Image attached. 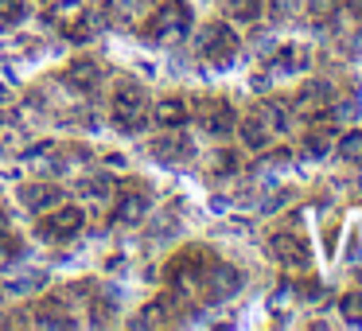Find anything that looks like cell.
<instances>
[{"label": "cell", "mask_w": 362, "mask_h": 331, "mask_svg": "<svg viewBox=\"0 0 362 331\" xmlns=\"http://www.w3.org/2000/svg\"><path fill=\"white\" fill-rule=\"evenodd\" d=\"M148 86H144L141 79H133V74H125V79L113 82V98H110V121L117 133L125 137H136L148 129Z\"/></svg>", "instance_id": "6da1fadb"}, {"label": "cell", "mask_w": 362, "mask_h": 331, "mask_svg": "<svg viewBox=\"0 0 362 331\" xmlns=\"http://www.w3.org/2000/svg\"><path fill=\"white\" fill-rule=\"evenodd\" d=\"M195 28V12L187 0H156V8L144 16L141 32L156 47H172V43L187 40V32Z\"/></svg>", "instance_id": "7a4b0ae2"}, {"label": "cell", "mask_w": 362, "mask_h": 331, "mask_svg": "<svg viewBox=\"0 0 362 331\" xmlns=\"http://www.w3.org/2000/svg\"><path fill=\"white\" fill-rule=\"evenodd\" d=\"M195 51L206 66L226 71V66H234L238 55H242V35H238L226 20H206L195 32Z\"/></svg>", "instance_id": "3957f363"}, {"label": "cell", "mask_w": 362, "mask_h": 331, "mask_svg": "<svg viewBox=\"0 0 362 331\" xmlns=\"http://www.w3.org/2000/svg\"><path fill=\"white\" fill-rule=\"evenodd\" d=\"M82 230H86V211H82L78 203H66V199L59 207H51V211H43L40 222H35V234H40L43 242H51V245L74 242Z\"/></svg>", "instance_id": "277c9868"}, {"label": "cell", "mask_w": 362, "mask_h": 331, "mask_svg": "<svg viewBox=\"0 0 362 331\" xmlns=\"http://www.w3.org/2000/svg\"><path fill=\"white\" fill-rule=\"evenodd\" d=\"M199 289H203V304H226L242 292V269H234L230 261H211L199 277Z\"/></svg>", "instance_id": "5b68a950"}, {"label": "cell", "mask_w": 362, "mask_h": 331, "mask_svg": "<svg viewBox=\"0 0 362 331\" xmlns=\"http://www.w3.org/2000/svg\"><path fill=\"white\" fill-rule=\"evenodd\" d=\"M269 257L284 269H308L312 265V245H308V238L296 234V230H276V234L269 238Z\"/></svg>", "instance_id": "8992f818"}, {"label": "cell", "mask_w": 362, "mask_h": 331, "mask_svg": "<svg viewBox=\"0 0 362 331\" xmlns=\"http://www.w3.org/2000/svg\"><path fill=\"white\" fill-rule=\"evenodd\" d=\"M63 199H66V191L51 180H28L16 187V203L24 207L28 214H35V219H40L43 211H51V207H59Z\"/></svg>", "instance_id": "52a82bcc"}, {"label": "cell", "mask_w": 362, "mask_h": 331, "mask_svg": "<svg viewBox=\"0 0 362 331\" xmlns=\"http://www.w3.org/2000/svg\"><path fill=\"white\" fill-rule=\"evenodd\" d=\"M195 117L211 137H230L238 129V113H234V105H230L226 98H203L199 110H195Z\"/></svg>", "instance_id": "ba28073f"}, {"label": "cell", "mask_w": 362, "mask_h": 331, "mask_svg": "<svg viewBox=\"0 0 362 331\" xmlns=\"http://www.w3.org/2000/svg\"><path fill=\"white\" fill-rule=\"evenodd\" d=\"M102 79H105V63L94 55H74L63 71V82L71 90H78V94H94Z\"/></svg>", "instance_id": "9c48e42d"}, {"label": "cell", "mask_w": 362, "mask_h": 331, "mask_svg": "<svg viewBox=\"0 0 362 331\" xmlns=\"http://www.w3.org/2000/svg\"><path fill=\"white\" fill-rule=\"evenodd\" d=\"M148 152L152 160H164V164H183V160L195 156V144L183 129H160V137H152Z\"/></svg>", "instance_id": "30bf717a"}, {"label": "cell", "mask_w": 362, "mask_h": 331, "mask_svg": "<svg viewBox=\"0 0 362 331\" xmlns=\"http://www.w3.org/2000/svg\"><path fill=\"white\" fill-rule=\"evenodd\" d=\"M148 211H152L148 191H141V187H121L110 219L117 222V226H141V222L148 219Z\"/></svg>", "instance_id": "8fae6325"}, {"label": "cell", "mask_w": 362, "mask_h": 331, "mask_svg": "<svg viewBox=\"0 0 362 331\" xmlns=\"http://www.w3.org/2000/svg\"><path fill=\"white\" fill-rule=\"evenodd\" d=\"M187 117H191V105H187V98H180V94H164L148 105V125L152 129H183Z\"/></svg>", "instance_id": "7c38bea8"}, {"label": "cell", "mask_w": 362, "mask_h": 331, "mask_svg": "<svg viewBox=\"0 0 362 331\" xmlns=\"http://www.w3.org/2000/svg\"><path fill=\"white\" fill-rule=\"evenodd\" d=\"M327 98H331V82L315 79V82H308V86H300V90H296V98L288 102V110H292V117L312 121V117H320V113H323Z\"/></svg>", "instance_id": "4fadbf2b"}, {"label": "cell", "mask_w": 362, "mask_h": 331, "mask_svg": "<svg viewBox=\"0 0 362 331\" xmlns=\"http://www.w3.org/2000/svg\"><path fill=\"white\" fill-rule=\"evenodd\" d=\"M238 141H242V149H250V152H265L269 144L276 141V133L269 129V121L261 117V113H245V117H238Z\"/></svg>", "instance_id": "5bb4252c"}, {"label": "cell", "mask_w": 362, "mask_h": 331, "mask_svg": "<svg viewBox=\"0 0 362 331\" xmlns=\"http://www.w3.org/2000/svg\"><path fill=\"white\" fill-rule=\"evenodd\" d=\"M358 113H362L358 94H331L327 105H323V113L315 121H327L331 129H343V125H354V121H358Z\"/></svg>", "instance_id": "9a60e30c"}, {"label": "cell", "mask_w": 362, "mask_h": 331, "mask_svg": "<svg viewBox=\"0 0 362 331\" xmlns=\"http://www.w3.org/2000/svg\"><path fill=\"white\" fill-rule=\"evenodd\" d=\"M308 66H312V51L304 43H284L273 55V63H269V74H300Z\"/></svg>", "instance_id": "2e32d148"}, {"label": "cell", "mask_w": 362, "mask_h": 331, "mask_svg": "<svg viewBox=\"0 0 362 331\" xmlns=\"http://www.w3.org/2000/svg\"><path fill=\"white\" fill-rule=\"evenodd\" d=\"M304 152L312 160H327L331 152H335V129H331L327 121H315V125L304 133Z\"/></svg>", "instance_id": "e0dca14e"}, {"label": "cell", "mask_w": 362, "mask_h": 331, "mask_svg": "<svg viewBox=\"0 0 362 331\" xmlns=\"http://www.w3.org/2000/svg\"><path fill=\"white\" fill-rule=\"evenodd\" d=\"M152 8H156V0H110V16L117 24H133V28H141Z\"/></svg>", "instance_id": "ac0fdd59"}, {"label": "cell", "mask_w": 362, "mask_h": 331, "mask_svg": "<svg viewBox=\"0 0 362 331\" xmlns=\"http://www.w3.org/2000/svg\"><path fill=\"white\" fill-rule=\"evenodd\" d=\"M339 12H343V0H304V12H300V16L320 24V28H327L339 20Z\"/></svg>", "instance_id": "d6986e66"}, {"label": "cell", "mask_w": 362, "mask_h": 331, "mask_svg": "<svg viewBox=\"0 0 362 331\" xmlns=\"http://www.w3.org/2000/svg\"><path fill=\"white\" fill-rule=\"evenodd\" d=\"M222 8L234 24H257L265 16V0H222Z\"/></svg>", "instance_id": "ffe728a7"}, {"label": "cell", "mask_w": 362, "mask_h": 331, "mask_svg": "<svg viewBox=\"0 0 362 331\" xmlns=\"http://www.w3.org/2000/svg\"><path fill=\"white\" fill-rule=\"evenodd\" d=\"M331 156L343 160V164H362V129H346V133H339Z\"/></svg>", "instance_id": "44dd1931"}, {"label": "cell", "mask_w": 362, "mask_h": 331, "mask_svg": "<svg viewBox=\"0 0 362 331\" xmlns=\"http://www.w3.org/2000/svg\"><path fill=\"white\" fill-rule=\"evenodd\" d=\"M35 323H40V327H74V315H66L63 300H43V304L35 308Z\"/></svg>", "instance_id": "7402d4cb"}, {"label": "cell", "mask_w": 362, "mask_h": 331, "mask_svg": "<svg viewBox=\"0 0 362 331\" xmlns=\"http://www.w3.org/2000/svg\"><path fill=\"white\" fill-rule=\"evenodd\" d=\"M74 187H78V195H86V199H110L113 195V175L110 172H90V175H82Z\"/></svg>", "instance_id": "603a6c76"}, {"label": "cell", "mask_w": 362, "mask_h": 331, "mask_svg": "<svg viewBox=\"0 0 362 331\" xmlns=\"http://www.w3.org/2000/svg\"><path fill=\"white\" fill-rule=\"evenodd\" d=\"M28 20V0H0V32L20 28Z\"/></svg>", "instance_id": "cb8c5ba5"}, {"label": "cell", "mask_w": 362, "mask_h": 331, "mask_svg": "<svg viewBox=\"0 0 362 331\" xmlns=\"http://www.w3.org/2000/svg\"><path fill=\"white\" fill-rule=\"evenodd\" d=\"M211 172H214V175H234V172H242V156H238L234 149H214V152H211Z\"/></svg>", "instance_id": "d4e9b609"}, {"label": "cell", "mask_w": 362, "mask_h": 331, "mask_svg": "<svg viewBox=\"0 0 362 331\" xmlns=\"http://www.w3.org/2000/svg\"><path fill=\"white\" fill-rule=\"evenodd\" d=\"M265 12L276 20V24H288L304 12V0H265Z\"/></svg>", "instance_id": "484cf974"}, {"label": "cell", "mask_w": 362, "mask_h": 331, "mask_svg": "<svg viewBox=\"0 0 362 331\" xmlns=\"http://www.w3.org/2000/svg\"><path fill=\"white\" fill-rule=\"evenodd\" d=\"M339 315H343L346 323H362V289L339 296Z\"/></svg>", "instance_id": "4316f807"}, {"label": "cell", "mask_w": 362, "mask_h": 331, "mask_svg": "<svg viewBox=\"0 0 362 331\" xmlns=\"http://www.w3.org/2000/svg\"><path fill=\"white\" fill-rule=\"evenodd\" d=\"M20 257V242L12 234H0V269H8Z\"/></svg>", "instance_id": "83f0119b"}, {"label": "cell", "mask_w": 362, "mask_h": 331, "mask_svg": "<svg viewBox=\"0 0 362 331\" xmlns=\"http://www.w3.org/2000/svg\"><path fill=\"white\" fill-rule=\"evenodd\" d=\"M343 8L351 12L354 20H362V0H343Z\"/></svg>", "instance_id": "f1b7e54d"}, {"label": "cell", "mask_w": 362, "mask_h": 331, "mask_svg": "<svg viewBox=\"0 0 362 331\" xmlns=\"http://www.w3.org/2000/svg\"><path fill=\"white\" fill-rule=\"evenodd\" d=\"M4 102H8V98H4V90H0V105H4Z\"/></svg>", "instance_id": "f546056e"}, {"label": "cell", "mask_w": 362, "mask_h": 331, "mask_svg": "<svg viewBox=\"0 0 362 331\" xmlns=\"http://www.w3.org/2000/svg\"><path fill=\"white\" fill-rule=\"evenodd\" d=\"M0 304H4V284H0Z\"/></svg>", "instance_id": "4dcf8cb0"}]
</instances>
